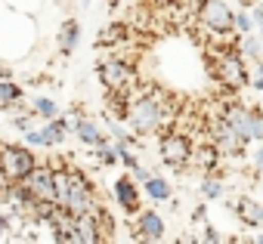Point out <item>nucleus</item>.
<instances>
[{"instance_id": "17", "label": "nucleus", "mask_w": 263, "mask_h": 244, "mask_svg": "<svg viewBox=\"0 0 263 244\" xmlns=\"http://www.w3.org/2000/svg\"><path fill=\"white\" fill-rule=\"evenodd\" d=\"M31 108H34V114L44 117V120H53V117L59 114V105H56L53 99H47V96H37V99L31 102Z\"/></svg>"}, {"instance_id": "28", "label": "nucleus", "mask_w": 263, "mask_h": 244, "mask_svg": "<svg viewBox=\"0 0 263 244\" xmlns=\"http://www.w3.org/2000/svg\"><path fill=\"white\" fill-rule=\"evenodd\" d=\"M254 22L263 28V7H254Z\"/></svg>"}, {"instance_id": "10", "label": "nucleus", "mask_w": 263, "mask_h": 244, "mask_svg": "<svg viewBox=\"0 0 263 244\" xmlns=\"http://www.w3.org/2000/svg\"><path fill=\"white\" fill-rule=\"evenodd\" d=\"M115 198L124 207V213H140V192H137V182L130 176L115 179Z\"/></svg>"}, {"instance_id": "22", "label": "nucleus", "mask_w": 263, "mask_h": 244, "mask_svg": "<svg viewBox=\"0 0 263 244\" xmlns=\"http://www.w3.org/2000/svg\"><path fill=\"white\" fill-rule=\"evenodd\" d=\"M13 222H16V213H10V210L0 213V241H7V238H10L7 232H13Z\"/></svg>"}, {"instance_id": "5", "label": "nucleus", "mask_w": 263, "mask_h": 244, "mask_svg": "<svg viewBox=\"0 0 263 244\" xmlns=\"http://www.w3.org/2000/svg\"><path fill=\"white\" fill-rule=\"evenodd\" d=\"M198 19L214 31V34H232L235 10L229 7V0H201L198 4Z\"/></svg>"}, {"instance_id": "27", "label": "nucleus", "mask_w": 263, "mask_h": 244, "mask_svg": "<svg viewBox=\"0 0 263 244\" xmlns=\"http://www.w3.org/2000/svg\"><path fill=\"white\" fill-rule=\"evenodd\" d=\"M254 87H257V90H263V62H260V68H257V77H254Z\"/></svg>"}, {"instance_id": "7", "label": "nucleus", "mask_w": 263, "mask_h": 244, "mask_svg": "<svg viewBox=\"0 0 263 244\" xmlns=\"http://www.w3.org/2000/svg\"><path fill=\"white\" fill-rule=\"evenodd\" d=\"M161 161L167 164V167H174V170H183L189 161H192V143H189V136H183V133H164L161 136Z\"/></svg>"}, {"instance_id": "4", "label": "nucleus", "mask_w": 263, "mask_h": 244, "mask_svg": "<svg viewBox=\"0 0 263 244\" xmlns=\"http://www.w3.org/2000/svg\"><path fill=\"white\" fill-rule=\"evenodd\" d=\"M223 117L235 127V133L248 143V139H260L263 143V114L257 108H245V105H226Z\"/></svg>"}, {"instance_id": "26", "label": "nucleus", "mask_w": 263, "mask_h": 244, "mask_svg": "<svg viewBox=\"0 0 263 244\" xmlns=\"http://www.w3.org/2000/svg\"><path fill=\"white\" fill-rule=\"evenodd\" d=\"M241 44H245V50H248L251 56H260V44H257L254 37H248V34H245V40H241Z\"/></svg>"}, {"instance_id": "23", "label": "nucleus", "mask_w": 263, "mask_h": 244, "mask_svg": "<svg viewBox=\"0 0 263 244\" xmlns=\"http://www.w3.org/2000/svg\"><path fill=\"white\" fill-rule=\"evenodd\" d=\"M124 37V25H108L105 31H102V37H99V44H115V40H121Z\"/></svg>"}, {"instance_id": "25", "label": "nucleus", "mask_w": 263, "mask_h": 244, "mask_svg": "<svg viewBox=\"0 0 263 244\" xmlns=\"http://www.w3.org/2000/svg\"><path fill=\"white\" fill-rule=\"evenodd\" d=\"M201 192H204L208 198H220V195H223V186H220L217 179H204V186H201Z\"/></svg>"}, {"instance_id": "1", "label": "nucleus", "mask_w": 263, "mask_h": 244, "mask_svg": "<svg viewBox=\"0 0 263 244\" xmlns=\"http://www.w3.org/2000/svg\"><path fill=\"white\" fill-rule=\"evenodd\" d=\"M164 114L167 108L161 102V93H146L127 105V124L137 133H155L164 124Z\"/></svg>"}, {"instance_id": "33", "label": "nucleus", "mask_w": 263, "mask_h": 244, "mask_svg": "<svg viewBox=\"0 0 263 244\" xmlns=\"http://www.w3.org/2000/svg\"><path fill=\"white\" fill-rule=\"evenodd\" d=\"M257 244H263V235H257Z\"/></svg>"}, {"instance_id": "29", "label": "nucleus", "mask_w": 263, "mask_h": 244, "mask_svg": "<svg viewBox=\"0 0 263 244\" xmlns=\"http://www.w3.org/2000/svg\"><path fill=\"white\" fill-rule=\"evenodd\" d=\"M0 77H13V68H10V65H4V62H0Z\"/></svg>"}, {"instance_id": "8", "label": "nucleus", "mask_w": 263, "mask_h": 244, "mask_svg": "<svg viewBox=\"0 0 263 244\" xmlns=\"http://www.w3.org/2000/svg\"><path fill=\"white\" fill-rule=\"evenodd\" d=\"M19 182L25 186V192L34 201H56V195H53V167L50 164H34Z\"/></svg>"}, {"instance_id": "6", "label": "nucleus", "mask_w": 263, "mask_h": 244, "mask_svg": "<svg viewBox=\"0 0 263 244\" xmlns=\"http://www.w3.org/2000/svg\"><path fill=\"white\" fill-rule=\"evenodd\" d=\"M99 80L105 84L108 93H127L130 87L137 84V71H134V65L124 62V59H105L99 65Z\"/></svg>"}, {"instance_id": "3", "label": "nucleus", "mask_w": 263, "mask_h": 244, "mask_svg": "<svg viewBox=\"0 0 263 244\" xmlns=\"http://www.w3.org/2000/svg\"><path fill=\"white\" fill-rule=\"evenodd\" d=\"M37 164L34 152L19 143H0V176L4 179H22L31 167Z\"/></svg>"}, {"instance_id": "21", "label": "nucleus", "mask_w": 263, "mask_h": 244, "mask_svg": "<svg viewBox=\"0 0 263 244\" xmlns=\"http://www.w3.org/2000/svg\"><path fill=\"white\" fill-rule=\"evenodd\" d=\"M232 28H235L238 34H251V28H254V19H251L248 13H235V22H232Z\"/></svg>"}, {"instance_id": "24", "label": "nucleus", "mask_w": 263, "mask_h": 244, "mask_svg": "<svg viewBox=\"0 0 263 244\" xmlns=\"http://www.w3.org/2000/svg\"><path fill=\"white\" fill-rule=\"evenodd\" d=\"M25 143H28V146H37V149H44V146H47L44 127H41V130H31V127H28V130H25Z\"/></svg>"}, {"instance_id": "2", "label": "nucleus", "mask_w": 263, "mask_h": 244, "mask_svg": "<svg viewBox=\"0 0 263 244\" xmlns=\"http://www.w3.org/2000/svg\"><path fill=\"white\" fill-rule=\"evenodd\" d=\"M208 68H211L214 80H217V84H223V87H229V90H241V87L248 84V68H245V59H241L235 50L211 53Z\"/></svg>"}, {"instance_id": "32", "label": "nucleus", "mask_w": 263, "mask_h": 244, "mask_svg": "<svg viewBox=\"0 0 263 244\" xmlns=\"http://www.w3.org/2000/svg\"><path fill=\"white\" fill-rule=\"evenodd\" d=\"M238 4H241V7H251V4H254V0H238Z\"/></svg>"}, {"instance_id": "19", "label": "nucleus", "mask_w": 263, "mask_h": 244, "mask_svg": "<svg viewBox=\"0 0 263 244\" xmlns=\"http://www.w3.org/2000/svg\"><path fill=\"white\" fill-rule=\"evenodd\" d=\"M217 158H220L217 146H201V149H198V164H201L204 170H217Z\"/></svg>"}, {"instance_id": "15", "label": "nucleus", "mask_w": 263, "mask_h": 244, "mask_svg": "<svg viewBox=\"0 0 263 244\" xmlns=\"http://www.w3.org/2000/svg\"><path fill=\"white\" fill-rule=\"evenodd\" d=\"M235 210H238V216H241L248 226H263V207H260L257 201H251V198H241Z\"/></svg>"}, {"instance_id": "31", "label": "nucleus", "mask_w": 263, "mask_h": 244, "mask_svg": "<svg viewBox=\"0 0 263 244\" xmlns=\"http://www.w3.org/2000/svg\"><path fill=\"white\" fill-rule=\"evenodd\" d=\"M257 170L263 173V146H260V152H257Z\"/></svg>"}, {"instance_id": "14", "label": "nucleus", "mask_w": 263, "mask_h": 244, "mask_svg": "<svg viewBox=\"0 0 263 244\" xmlns=\"http://www.w3.org/2000/svg\"><path fill=\"white\" fill-rule=\"evenodd\" d=\"M44 136H47V146H62V143H65V136H68V120L56 114L53 120H47Z\"/></svg>"}, {"instance_id": "20", "label": "nucleus", "mask_w": 263, "mask_h": 244, "mask_svg": "<svg viewBox=\"0 0 263 244\" xmlns=\"http://www.w3.org/2000/svg\"><path fill=\"white\" fill-rule=\"evenodd\" d=\"M96 158H99V164H105V167L115 164V161H118V146H108V139L99 143V146H96Z\"/></svg>"}, {"instance_id": "18", "label": "nucleus", "mask_w": 263, "mask_h": 244, "mask_svg": "<svg viewBox=\"0 0 263 244\" xmlns=\"http://www.w3.org/2000/svg\"><path fill=\"white\" fill-rule=\"evenodd\" d=\"M16 96H22V87L13 84L10 77H0V108H4L7 102H13Z\"/></svg>"}, {"instance_id": "16", "label": "nucleus", "mask_w": 263, "mask_h": 244, "mask_svg": "<svg viewBox=\"0 0 263 244\" xmlns=\"http://www.w3.org/2000/svg\"><path fill=\"white\" fill-rule=\"evenodd\" d=\"M143 186H146V192H149L152 201H167L171 198V182L161 179V176H146Z\"/></svg>"}, {"instance_id": "11", "label": "nucleus", "mask_w": 263, "mask_h": 244, "mask_svg": "<svg viewBox=\"0 0 263 244\" xmlns=\"http://www.w3.org/2000/svg\"><path fill=\"white\" fill-rule=\"evenodd\" d=\"M137 238L140 241H161L164 238V219L155 213V210H143L140 219H137Z\"/></svg>"}, {"instance_id": "9", "label": "nucleus", "mask_w": 263, "mask_h": 244, "mask_svg": "<svg viewBox=\"0 0 263 244\" xmlns=\"http://www.w3.org/2000/svg\"><path fill=\"white\" fill-rule=\"evenodd\" d=\"M211 139H214V146H217L220 155H238L245 149V139L235 133V127L229 124L226 117H217L214 124H211Z\"/></svg>"}, {"instance_id": "13", "label": "nucleus", "mask_w": 263, "mask_h": 244, "mask_svg": "<svg viewBox=\"0 0 263 244\" xmlns=\"http://www.w3.org/2000/svg\"><path fill=\"white\" fill-rule=\"evenodd\" d=\"M78 40H81V25H78V19H65L62 28H59V50H62L65 56H71L74 47H78Z\"/></svg>"}, {"instance_id": "30", "label": "nucleus", "mask_w": 263, "mask_h": 244, "mask_svg": "<svg viewBox=\"0 0 263 244\" xmlns=\"http://www.w3.org/2000/svg\"><path fill=\"white\" fill-rule=\"evenodd\" d=\"M204 238H208V241H220V235H217L214 229H204Z\"/></svg>"}, {"instance_id": "12", "label": "nucleus", "mask_w": 263, "mask_h": 244, "mask_svg": "<svg viewBox=\"0 0 263 244\" xmlns=\"http://www.w3.org/2000/svg\"><path fill=\"white\" fill-rule=\"evenodd\" d=\"M74 133H78V139L84 143V146H99V143H105V133L93 124V120H87V117H74Z\"/></svg>"}]
</instances>
